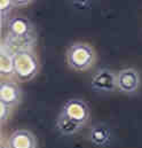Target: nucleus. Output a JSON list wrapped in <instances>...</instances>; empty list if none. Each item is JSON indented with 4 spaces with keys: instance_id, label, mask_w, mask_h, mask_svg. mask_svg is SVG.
<instances>
[{
    "instance_id": "1",
    "label": "nucleus",
    "mask_w": 142,
    "mask_h": 148,
    "mask_svg": "<svg viewBox=\"0 0 142 148\" xmlns=\"http://www.w3.org/2000/svg\"><path fill=\"white\" fill-rule=\"evenodd\" d=\"M96 61L98 53L89 42L76 41L66 51V63L68 68L73 71H88L95 66Z\"/></svg>"
},
{
    "instance_id": "2",
    "label": "nucleus",
    "mask_w": 142,
    "mask_h": 148,
    "mask_svg": "<svg viewBox=\"0 0 142 148\" xmlns=\"http://www.w3.org/2000/svg\"><path fill=\"white\" fill-rule=\"evenodd\" d=\"M40 63L35 49L23 51L15 54L14 59V79L17 83L30 82L38 75Z\"/></svg>"
},
{
    "instance_id": "3",
    "label": "nucleus",
    "mask_w": 142,
    "mask_h": 148,
    "mask_svg": "<svg viewBox=\"0 0 142 148\" xmlns=\"http://www.w3.org/2000/svg\"><path fill=\"white\" fill-rule=\"evenodd\" d=\"M6 36L5 37L23 45H36L35 27L32 22L24 16H14L10 17L6 24Z\"/></svg>"
},
{
    "instance_id": "4",
    "label": "nucleus",
    "mask_w": 142,
    "mask_h": 148,
    "mask_svg": "<svg viewBox=\"0 0 142 148\" xmlns=\"http://www.w3.org/2000/svg\"><path fill=\"white\" fill-rule=\"evenodd\" d=\"M61 112L69 119L80 126H86L91 121V109L87 102L83 99L72 98L64 102Z\"/></svg>"
},
{
    "instance_id": "5",
    "label": "nucleus",
    "mask_w": 142,
    "mask_h": 148,
    "mask_svg": "<svg viewBox=\"0 0 142 148\" xmlns=\"http://www.w3.org/2000/svg\"><path fill=\"white\" fill-rule=\"evenodd\" d=\"M141 75L133 67H126L117 73V91L125 95H134L141 87Z\"/></svg>"
},
{
    "instance_id": "6",
    "label": "nucleus",
    "mask_w": 142,
    "mask_h": 148,
    "mask_svg": "<svg viewBox=\"0 0 142 148\" xmlns=\"http://www.w3.org/2000/svg\"><path fill=\"white\" fill-rule=\"evenodd\" d=\"M91 87L96 93H112L117 91V73L108 68L99 69L91 78Z\"/></svg>"
},
{
    "instance_id": "7",
    "label": "nucleus",
    "mask_w": 142,
    "mask_h": 148,
    "mask_svg": "<svg viewBox=\"0 0 142 148\" xmlns=\"http://www.w3.org/2000/svg\"><path fill=\"white\" fill-rule=\"evenodd\" d=\"M22 101V90L15 79L1 80L0 83V103L15 109Z\"/></svg>"
},
{
    "instance_id": "8",
    "label": "nucleus",
    "mask_w": 142,
    "mask_h": 148,
    "mask_svg": "<svg viewBox=\"0 0 142 148\" xmlns=\"http://www.w3.org/2000/svg\"><path fill=\"white\" fill-rule=\"evenodd\" d=\"M8 148H38L37 137L27 129H17L7 138Z\"/></svg>"
},
{
    "instance_id": "9",
    "label": "nucleus",
    "mask_w": 142,
    "mask_h": 148,
    "mask_svg": "<svg viewBox=\"0 0 142 148\" xmlns=\"http://www.w3.org/2000/svg\"><path fill=\"white\" fill-rule=\"evenodd\" d=\"M14 59L15 53L1 41L0 47V76L1 80L14 79Z\"/></svg>"
},
{
    "instance_id": "10",
    "label": "nucleus",
    "mask_w": 142,
    "mask_h": 148,
    "mask_svg": "<svg viewBox=\"0 0 142 148\" xmlns=\"http://www.w3.org/2000/svg\"><path fill=\"white\" fill-rule=\"evenodd\" d=\"M110 130L104 124L94 125L88 130L87 140L95 147H106L110 144Z\"/></svg>"
},
{
    "instance_id": "11",
    "label": "nucleus",
    "mask_w": 142,
    "mask_h": 148,
    "mask_svg": "<svg viewBox=\"0 0 142 148\" xmlns=\"http://www.w3.org/2000/svg\"><path fill=\"white\" fill-rule=\"evenodd\" d=\"M55 126H56V130H57L62 136H66V137L77 134L79 131L83 130V126H80V125L76 124L74 122H72L71 119H69V118H68L64 114H62L61 111L59 112V115H57V117H56Z\"/></svg>"
},
{
    "instance_id": "12",
    "label": "nucleus",
    "mask_w": 142,
    "mask_h": 148,
    "mask_svg": "<svg viewBox=\"0 0 142 148\" xmlns=\"http://www.w3.org/2000/svg\"><path fill=\"white\" fill-rule=\"evenodd\" d=\"M15 8L14 1L12 0H1L0 1V17H1V25H3L5 21L6 24L9 21V14Z\"/></svg>"
},
{
    "instance_id": "13",
    "label": "nucleus",
    "mask_w": 142,
    "mask_h": 148,
    "mask_svg": "<svg viewBox=\"0 0 142 148\" xmlns=\"http://www.w3.org/2000/svg\"><path fill=\"white\" fill-rule=\"evenodd\" d=\"M13 110L14 109H12V108H9V107L0 103V124H1V126L5 125L8 122L9 117L13 114Z\"/></svg>"
},
{
    "instance_id": "14",
    "label": "nucleus",
    "mask_w": 142,
    "mask_h": 148,
    "mask_svg": "<svg viewBox=\"0 0 142 148\" xmlns=\"http://www.w3.org/2000/svg\"><path fill=\"white\" fill-rule=\"evenodd\" d=\"M33 1H31V0H25V1H23V0H14V5H15V8H17V7H25V6H28V5H30V3H32Z\"/></svg>"
},
{
    "instance_id": "15",
    "label": "nucleus",
    "mask_w": 142,
    "mask_h": 148,
    "mask_svg": "<svg viewBox=\"0 0 142 148\" xmlns=\"http://www.w3.org/2000/svg\"><path fill=\"white\" fill-rule=\"evenodd\" d=\"M0 148H8V145H7V139L5 140L3 136L1 134V143H0Z\"/></svg>"
}]
</instances>
